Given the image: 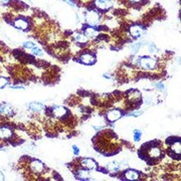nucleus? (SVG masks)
<instances>
[{
	"label": "nucleus",
	"instance_id": "obj_24",
	"mask_svg": "<svg viewBox=\"0 0 181 181\" xmlns=\"http://www.w3.org/2000/svg\"><path fill=\"white\" fill-rule=\"evenodd\" d=\"M141 136H142V132L140 130H136L135 132H134V140L136 142H138L140 141V138H141Z\"/></svg>",
	"mask_w": 181,
	"mask_h": 181
},
{
	"label": "nucleus",
	"instance_id": "obj_28",
	"mask_svg": "<svg viewBox=\"0 0 181 181\" xmlns=\"http://www.w3.org/2000/svg\"><path fill=\"white\" fill-rule=\"evenodd\" d=\"M155 86H156V87L158 88V90H164V85H163L162 83H158V84H156Z\"/></svg>",
	"mask_w": 181,
	"mask_h": 181
},
{
	"label": "nucleus",
	"instance_id": "obj_5",
	"mask_svg": "<svg viewBox=\"0 0 181 181\" xmlns=\"http://www.w3.org/2000/svg\"><path fill=\"white\" fill-rule=\"evenodd\" d=\"M95 4L102 10H108L113 6L112 0H95Z\"/></svg>",
	"mask_w": 181,
	"mask_h": 181
},
{
	"label": "nucleus",
	"instance_id": "obj_3",
	"mask_svg": "<svg viewBox=\"0 0 181 181\" xmlns=\"http://www.w3.org/2000/svg\"><path fill=\"white\" fill-rule=\"evenodd\" d=\"M30 169L35 174H40L44 171V164L39 160H32L30 163Z\"/></svg>",
	"mask_w": 181,
	"mask_h": 181
},
{
	"label": "nucleus",
	"instance_id": "obj_10",
	"mask_svg": "<svg viewBox=\"0 0 181 181\" xmlns=\"http://www.w3.org/2000/svg\"><path fill=\"white\" fill-rule=\"evenodd\" d=\"M144 33V30L139 25H132L130 27V34L134 38H139Z\"/></svg>",
	"mask_w": 181,
	"mask_h": 181
},
{
	"label": "nucleus",
	"instance_id": "obj_16",
	"mask_svg": "<svg viewBox=\"0 0 181 181\" xmlns=\"http://www.w3.org/2000/svg\"><path fill=\"white\" fill-rule=\"evenodd\" d=\"M125 177L128 180H137L139 178V173L135 170H128L126 171Z\"/></svg>",
	"mask_w": 181,
	"mask_h": 181
},
{
	"label": "nucleus",
	"instance_id": "obj_29",
	"mask_svg": "<svg viewBox=\"0 0 181 181\" xmlns=\"http://www.w3.org/2000/svg\"><path fill=\"white\" fill-rule=\"evenodd\" d=\"M149 47H150V51H151V52H156V51H157V49H156V47H155L152 43L149 44Z\"/></svg>",
	"mask_w": 181,
	"mask_h": 181
},
{
	"label": "nucleus",
	"instance_id": "obj_22",
	"mask_svg": "<svg viewBox=\"0 0 181 181\" xmlns=\"http://www.w3.org/2000/svg\"><path fill=\"white\" fill-rule=\"evenodd\" d=\"M8 83H9V80H8L7 77H0V89H2L5 87V86H7Z\"/></svg>",
	"mask_w": 181,
	"mask_h": 181
},
{
	"label": "nucleus",
	"instance_id": "obj_4",
	"mask_svg": "<svg viewBox=\"0 0 181 181\" xmlns=\"http://www.w3.org/2000/svg\"><path fill=\"white\" fill-rule=\"evenodd\" d=\"M122 117V112L118 109H113L107 113V119L110 122H115Z\"/></svg>",
	"mask_w": 181,
	"mask_h": 181
},
{
	"label": "nucleus",
	"instance_id": "obj_31",
	"mask_svg": "<svg viewBox=\"0 0 181 181\" xmlns=\"http://www.w3.org/2000/svg\"><path fill=\"white\" fill-rule=\"evenodd\" d=\"M9 1L10 0H0V4H2L3 5V4H7Z\"/></svg>",
	"mask_w": 181,
	"mask_h": 181
},
{
	"label": "nucleus",
	"instance_id": "obj_2",
	"mask_svg": "<svg viewBox=\"0 0 181 181\" xmlns=\"http://www.w3.org/2000/svg\"><path fill=\"white\" fill-rule=\"evenodd\" d=\"M86 19H87L89 25L97 26L99 25V22H100V15L96 10H90L86 15Z\"/></svg>",
	"mask_w": 181,
	"mask_h": 181
},
{
	"label": "nucleus",
	"instance_id": "obj_7",
	"mask_svg": "<svg viewBox=\"0 0 181 181\" xmlns=\"http://www.w3.org/2000/svg\"><path fill=\"white\" fill-rule=\"evenodd\" d=\"M82 166L87 170H95L97 168V163L90 158H84L82 160Z\"/></svg>",
	"mask_w": 181,
	"mask_h": 181
},
{
	"label": "nucleus",
	"instance_id": "obj_1",
	"mask_svg": "<svg viewBox=\"0 0 181 181\" xmlns=\"http://www.w3.org/2000/svg\"><path fill=\"white\" fill-rule=\"evenodd\" d=\"M139 64L141 65L144 69H148V71H149V69H153L157 67V61H156V60L153 59V57L143 56L140 59Z\"/></svg>",
	"mask_w": 181,
	"mask_h": 181
},
{
	"label": "nucleus",
	"instance_id": "obj_13",
	"mask_svg": "<svg viewBox=\"0 0 181 181\" xmlns=\"http://www.w3.org/2000/svg\"><path fill=\"white\" fill-rule=\"evenodd\" d=\"M12 137V131L8 127H2L0 128V138L1 139H9Z\"/></svg>",
	"mask_w": 181,
	"mask_h": 181
},
{
	"label": "nucleus",
	"instance_id": "obj_14",
	"mask_svg": "<svg viewBox=\"0 0 181 181\" xmlns=\"http://www.w3.org/2000/svg\"><path fill=\"white\" fill-rule=\"evenodd\" d=\"M28 107H29V109L34 113H38V112H40V111H42L44 109L43 104H42V103H38V102H32V103H30L29 105H28Z\"/></svg>",
	"mask_w": 181,
	"mask_h": 181
},
{
	"label": "nucleus",
	"instance_id": "obj_26",
	"mask_svg": "<svg viewBox=\"0 0 181 181\" xmlns=\"http://www.w3.org/2000/svg\"><path fill=\"white\" fill-rule=\"evenodd\" d=\"M142 114H143L142 111H137V112L131 113V114H130V116H132V117H139V116H141Z\"/></svg>",
	"mask_w": 181,
	"mask_h": 181
},
{
	"label": "nucleus",
	"instance_id": "obj_12",
	"mask_svg": "<svg viewBox=\"0 0 181 181\" xmlns=\"http://www.w3.org/2000/svg\"><path fill=\"white\" fill-rule=\"evenodd\" d=\"M14 26L18 29H21V30H26L27 27H28V23L25 19L23 18H19V19H16L14 21Z\"/></svg>",
	"mask_w": 181,
	"mask_h": 181
},
{
	"label": "nucleus",
	"instance_id": "obj_30",
	"mask_svg": "<svg viewBox=\"0 0 181 181\" xmlns=\"http://www.w3.org/2000/svg\"><path fill=\"white\" fill-rule=\"evenodd\" d=\"M11 89H14V90H22V89H24V87H21V86H13V87H11Z\"/></svg>",
	"mask_w": 181,
	"mask_h": 181
},
{
	"label": "nucleus",
	"instance_id": "obj_21",
	"mask_svg": "<svg viewBox=\"0 0 181 181\" xmlns=\"http://www.w3.org/2000/svg\"><path fill=\"white\" fill-rule=\"evenodd\" d=\"M141 45H142V42H135V43H133V44H131V45H130L131 51H132L133 53H137V52L139 51L140 47H141Z\"/></svg>",
	"mask_w": 181,
	"mask_h": 181
},
{
	"label": "nucleus",
	"instance_id": "obj_9",
	"mask_svg": "<svg viewBox=\"0 0 181 181\" xmlns=\"http://www.w3.org/2000/svg\"><path fill=\"white\" fill-rule=\"evenodd\" d=\"M0 114L5 115V116H10V115L13 114V109L9 104H0Z\"/></svg>",
	"mask_w": 181,
	"mask_h": 181
},
{
	"label": "nucleus",
	"instance_id": "obj_15",
	"mask_svg": "<svg viewBox=\"0 0 181 181\" xmlns=\"http://www.w3.org/2000/svg\"><path fill=\"white\" fill-rule=\"evenodd\" d=\"M85 35L90 38H95L99 35V32L94 27H88L85 29Z\"/></svg>",
	"mask_w": 181,
	"mask_h": 181
},
{
	"label": "nucleus",
	"instance_id": "obj_20",
	"mask_svg": "<svg viewBox=\"0 0 181 181\" xmlns=\"http://www.w3.org/2000/svg\"><path fill=\"white\" fill-rule=\"evenodd\" d=\"M75 39L77 40V42H80V43H86L88 42L87 36H86L85 34H82V33H77L75 35Z\"/></svg>",
	"mask_w": 181,
	"mask_h": 181
},
{
	"label": "nucleus",
	"instance_id": "obj_32",
	"mask_svg": "<svg viewBox=\"0 0 181 181\" xmlns=\"http://www.w3.org/2000/svg\"><path fill=\"white\" fill-rule=\"evenodd\" d=\"M0 180H4V175L2 174L1 171H0Z\"/></svg>",
	"mask_w": 181,
	"mask_h": 181
},
{
	"label": "nucleus",
	"instance_id": "obj_6",
	"mask_svg": "<svg viewBox=\"0 0 181 181\" xmlns=\"http://www.w3.org/2000/svg\"><path fill=\"white\" fill-rule=\"evenodd\" d=\"M52 114L56 118H64L68 115V110L64 107L61 106H55L52 108Z\"/></svg>",
	"mask_w": 181,
	"mask_h": 181
},
{
	"label": "nucleus",
	"instance_id": "obj_25",
	"mask_svg": "<svg viewBox=\"0 0 181 181\" xmlns=\"http://www.w3.org/2000/svg\"><path fill=\"white\" fill-rule=\"evenodd\" d=\"M35 46V43L32 42H27L25 43H23V47L24 48H32Z\"/></svg>",
	"mask_w": 181,
	"mask_h": 181
},
{
	"label": "nucleus",
	"instance_id": "obj_33",
	"mask_svg": "<svg viewBox=\"0 0 181 181\" xmlns=\"http://www.w3.org/2000/svg\"><path fill=\"white\" fill-rule=\"evenodd\" d=\"M131 2H134V3H138V2H140L141 0H130Z\"/></svg>",
	"mask_w": 181,
	"mask_h": 181
},
{
	"label": "nucleus",
	"instance_id": "obj_11",
	"mask_svg": "<svg viewBox=\"0 0 181 181\" xmlns=\"http://www.w3.org/2000/svg\"><path fill=\"white\" fill-rule=\"evenodd\" d=\"M96 60H97L96 57L92 55H89V53H86V55H83L81 56V61L85 64H89V65L94 64L96 63Z\"/></svg>",
	"mask_w": 181,
	"mask_h": 181
},
{
	"label": "nucleus",
	"instance_id": "obj_27",
	"mask_svg": "<svg viewBox=\"0 0 181 181\" xmlns=\"http://www.w3.org/2000/svg\"><path fill=\"white\" fill-rule=\"evenodd\" d=\"M73 153H75L76 155H77L80 153V149L76 145H73Z\"/></svg>",
	"mask_w": 181,
	"mask_h": 181
},
{
	"label": "nucleus",
	"instance_id": "obj_23",
	"mask_svg": "<svg viewBox=\"0 0 181 181\" xmlns=\"http://www.w3.org/2000/svg\"><path fill=\"white\" fill-rule=\"evenodd\" d=\"M31 53L32 55H42V49H40L39 47H32L31 48Z\"/></svg>",
	"mask_w": 181,
	"mask_h": 181
},
{
	"label": "nucleus",
	"instance_id": "obj_18",
	"mask_svg": "<svg viewBox=\"0 0 181 181\" xmlns=\"http://www.w3.org/2000/svg\"><path fill=\"white\" fill-rule=\"evenodd\" d=\"M108 169H110L111 171H113V172H116V171H119L120 169H122V167H121V164L119 163V162H117V161H112V162L109 163Z\"/></svg>",
	"mask_w": 181,
	"mask_h": 181
},
{
	"label": "nucleus",
	"instance_id": "obj_8",
	"mask_svg": "<svg viewBox=\"0 0 181 181\" xmlns=\"http://www.w3.org/2000/svg\"><path fill=\"white\" fill-rule=\"evenodd\" d=\"M161 149L157 146H153L151 147L149 150H148V155L150 156V158L152 159H158L161 156Z\"/></svg>",
	"mask_w": 181,
	"mask_h": 181
},
{
	"label": "nucleus",
	"instance_id": "obj_19",
	"mask_svg": "<svg viewBox=\"0 0 181 181\" xmlns=\"http://www.w3.org/2000/svg\"><path fill=\"white\" fill-rule=\"evenodd\" d=\"M171 151H173V153L175 154H180V150H181V146H180V141H176L171 145L170 147Z\"/></svg>",
	"mask_w": 181,
	"mask_h": 181
},
{
	"label": "nucleus",
	"instance_id": "obj_17",
	"mask_svg": "<svg viewBox=\"0 0 181 181\" xmlns=\"http://www.w3.org/2000/svg\"><path fill=\"white\" fill-rule=\"evenodd\" d=\"M77 177L79 179H81V180H90V175L89 173V171L86 169V170L79 171V173H77Z\"/></svg>",
	"mask_w": 181,
	"mask_h": 181
}]
</instances>
